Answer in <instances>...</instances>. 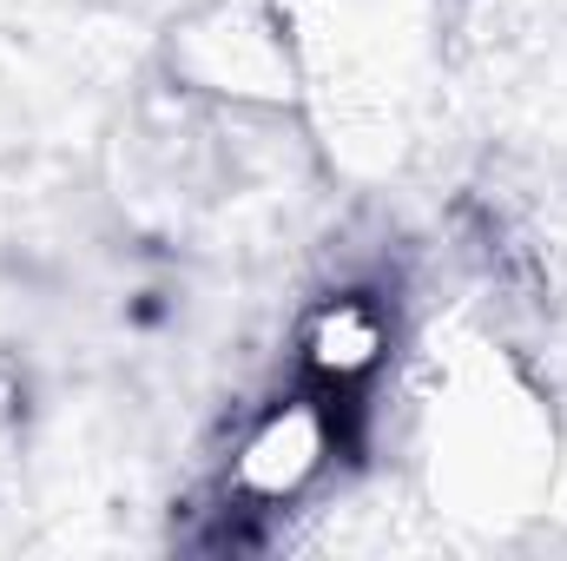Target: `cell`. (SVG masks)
Segmentation results:
<instances>
[{"instance_id":"6da1fadb","label":"cell","mask_w":567,"mask_h":561,"mask_svg":"<svg viewBox=\"0 0 567 561\" xmlns=\"http://www.w3.org/2000/svg\"><path fill=\"white\" fill-rule=\"evenodd\" d=\"M330 449H337V417L317 397H290L251 422V436L231 462V482L258 502H278V496H297L330 462Z\"/></svg>"},{"instance_id":"7a4b0ae2","label":"cell","mask_w":567,"mask_h":561,"mask_svg":"<svg viewBox=\"0 0 567 561\" xmlns=\"http://www.w3.org/2000/svg\"><path fill=\"white\" fill-rule=\"evenodd\" d=\"M390 350V317L377 297L363 290H343V297H323L303 324V364L323 390H350L363 384Z\"/></svg>"}]
</instances>
